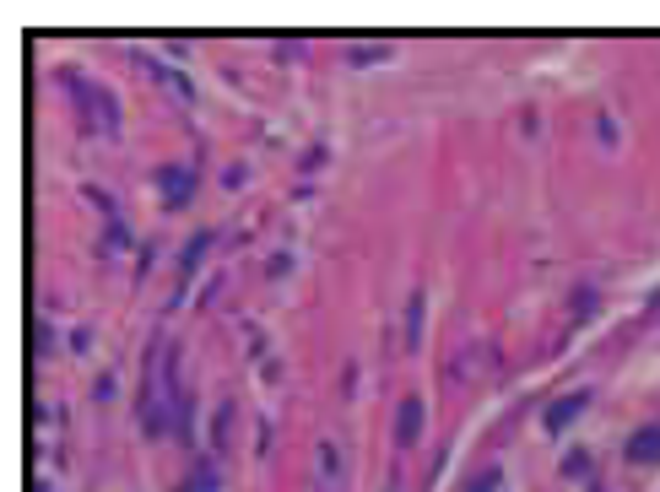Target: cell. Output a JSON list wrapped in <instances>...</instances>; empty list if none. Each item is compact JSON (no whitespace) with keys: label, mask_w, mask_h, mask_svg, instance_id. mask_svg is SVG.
I'll use <instances>...</instances> for the list:
<instances>
[{"label":"cell","mask_w":660,"mask_h":492,"mask_svg":"<svg viewBox=\"0 0 660 492\" xmlns=\"http://www.w3.org/2000/svg\"><path fill=\"white\" fill-rule=\"evenodd\" d=\"M320 482H314V492H336L341 487V449H336V438H320Z\"/></svg>","instance_id":"obj_2"},{"label":"cell","mask_w":660,"mask_h":492,"mask_svg":"<svg viewBox=\"0 0 660 492\" xmlns=\"http://www.w3.org/2000/svg\"><path fill=\"white\" fill-rule=\"evenodd\" d=\"M493 487H498V471H482V476H477V482H471L466 492H493Z\"/></svg>","instance_id":"obj_6"},{"label":"cell","mask_w":660,"mask_h":492,"mask_svg":"<svg viewBox=\"0 0 660 492\" xmlns=\"http://www.w3.org/2000/svg\"><path fill=\"white\" fill-rule=\"evenodd\" d=\"M417 438H422V401H417V395H406L401 411H395V444L412 449Z\"/></svg>","instance_id":"obj_1"},{"label":"cell","mask_w":660,"mask_h":492,"mask_svg":"<svg viewBox=\"0 0 660 492\" xmlns=\"http://www.w3.org/2000/svg\"><path fill=\"white\" fill-rule=\"evenodd\" d=\"M628 460L633 465H660V428H644L628 438Z\"/></svg>","instance_id":"obj_3"},{"label":"cell","mask_w":660,"mask_h":492,"mask_svg":"<svg viewBox=\"0 0 660 492\" xmlns=\"http://www.w3.org/2000/svg\"><path fill=\"white\" fill-rule=\"evenodd\" d=\"M585 411V395H574V401H558V406H547V428L558 433V428H569V422Z\"/></svg>","instance_id":"obj_5"},{"label":"cell","mask_w":660,"mask_h":492,"mask_svg":"<svg viewBox=\"0 0 660 492\" xmlns=\"http://www.w3.org/2000/svg\"><path fill=\"white\" fill-rule=\"evenodd\" d=\"M422 309H428V298L412 292V303H406V352H417V341H422Z\"/></svg>","instance_id":"obj_4"}]
</instances>
